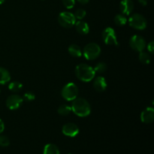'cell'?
Here are the masks:
<instances>
[{"label": "cell", "instance_id": "6da1fadb", "mask_svg": "<svg viewBox=\"0 0 154 154\" xmlns=\"http://www.w3.org/2000/svg\"><path fill=\"white\" fill-rule=\"evenodd\" d=\"M72 111L77 116L81 117H85L90 115L91 112V107L90 103L83 98H76L72 101Z\"/></svg>", "mask_w": 154, "mask_h": 154}, {"label": "cell", "instance_id": "7a4b0ae2", "mask_svg": "<svg viewBox=\"0 0 154 154\" xmlns=\"http://www.w3.org/2000/svg\"><path fill=\"white\" fill-rule=\"evenodd\" d=\"M75 75L77 78L84 82H90L94 79L96 75L94 69L87 64H79L75 69Z\"/></svg>", "mask_w": 154, "mask_h": 154}, {"label": "cell", "instance_id": "3957f363", "mask_svg": "<svg viewBox=\"0 0 154 154\" xmlns=\"http://www.w3.org/2000/svg\"><path fill=\"white\" fill-rule=\"evenodd\" d=\"M101 54V48L99 45L96 43H89L86 45L83 51L85 59L87 60H93L99 57Z\"/></svg>", "mask_w": 154, "mask_h": 154}, {"label": "cell", "instance_id": "277c9868", "mask_svg": "<svg viewBox=\"0 0 154 154\" xmlns=\"http://www.w3.org/2000/svg\"><path fill=\"white\" fill-rule=\"evenodd\" d=\"M62 97L66 101H73L78 97V88L74 83H68L63 87L61 91Z\"/></svg>", "mask_w": 154, "mask_h": 154}, {"label": "cell", "instance_id": "5b68a950", "mask_svg": "<svg viewBox=\"0 0 154 154\" xmlns=\"http://www.w3.org/2000/svg\"><path fill=\"white\" fill-rule=\"evenodd\" d=\"M129 24L131 27L138 30H144L147 25V20L140 14H134L129 17Z\"/></svg>", "mask_w": 154, "mask_h": 154}, {"label": "cell", "instance_id": "8992f818", "mask_svg": "<svg viewBox=\"0 0 154 154\" xmlns=\"http://www.w3.org/2000/svg\"><path fill=\"white\" fill-rule=\"evenodd\" d=\"M58 21L63 27L71 28L75 26V23H76V18H75L74 14L69 11H63L59 15Z\"/></svg>", "mask_w": 154, "mask_h": 154}, {"label": "cell", "instance_id": "52a82bcc", "mask_svg": "<svg viewBox=\"0 0 154 154\" xmlns=\"http://www.w3.org/2000/svg\"><path fill=\"white\" fill-rule=\"evenodd\" d=\"M102 38H103L104 42L106 45H114V46H118L119 45L116 32L111 27H107L103 30Z\"/></svg>", "mask_w": 154, "mask_h": 154}, {"label": "cell", "instance_id": "ba28073f", "mask_svg": "<svg viewBox=\"0 0 154 154\" xmlns=\"http://www.w3.org/2000/svg\"><path fill=\"white\" fill-rule=\"evenodd\" d=\"M129 45L130 47L135 51L141 52L146 48V42L144 38L141 36L135 35L132 36V38L129 40Z\"/></svg>", "mask_w": 154, "mask_h": 154}, {"label": "cell", "instance_id": "9c48e42d", "mask_svg": "<svg viewBox=\"0 0 154 154\" xmlns=\"http://www.w3.org/2000/svg\"><path fill=\"white\" fill-rule=\"evenodd\" d=\"M23 101V99L19 95H11L6 99V106L10 110L18 109L22 104Z\"/></svg>", "mask_w": 154, "mask_h": 154}, {"label": "cell", "instance_id": "30bf717a", "mask_svg": "<svg viewBox=\"0 0 154 154\" xmlns=\"http://www.w3.org/2000/svg\"><path fill=\"white\" fill-rule=\"evenodd\" d=\"M62 132L66 136L74 138L79 133V128L76 124L72 123H69L63 126Z\"/></svg>", "mask_w": 154, "mask_h": 154}, {"label": "cell", "instance_id": "8fae6325", "mask_svg": "<svg viewBox=\"0 0 154 154\" xmlns=\"http://www.w3.org/2000/svg\"><path fill=\"white\" fill-rule=\"evenodd\" d=\"M154 120V109L152 107H147L141 114V120L144 123H151Z\"/></svg>", "mask_w": 154, "mask_h": 154}, {"label": "cell", "instance_id": "7c38bea8", "mask_svg": "<svg viewBox=\"0 0 154 154\" xmlns=\"http://www.w3.org/2000/svg\"><path fill=\"white\" fill-rule=\"evenodd\" d=\"M134 9L132 0H122L120 3V10L123 15H129Z\"/></svg>", "mask_w": 154, "mask_h": 154}, {"label": "cell", "instance_id": "4fadbf2b", "mask_svg": "<svg viewBox=\"0 0 154 154\" xmlns=\"http://www.w3.org/2000/svg\"><path fill=\"white\" fill-rule=\"evenodd\" d=\"M107 81L104 77L99 76L96 77L94 80L93 83V87L98 92H103L107 88Z\"/></svg>", "mask_w": 154, "mask_h": 154}, {"label": "cell", "instance_id": "5bb4252c", "mask_svg": "<svg viewBox=\"0 0 154 154\" xmlns=\"http://www.w3.org/2000/svg\"><path fill=\"white\" fill-rule=\"evenodd\" d=\"M76 31L81 35H87L90 32V26L86 22L82 20H79L75 23V24Z\"/></svg>", "mask_w": 154, "mask_h": 154}, {"label": "cell", "instance_id": "9a60e30c", "mask_svg": "<svg viewBox=\"0 0 154 154\" xmlns=\"http://www.w3.org/2000/svg\"><path fill=\"white\" fill-rule=\"evenodd\" d=\"M11 80V75L8 71L3 67H0V84H5Z\"/></svg>", "mask_w": 154, "mask_h": 154}, {"label": "cell", "instance_id": "2e32d148", "mask_svg": "<svg viewBox=\"0 0 154 154\" xmlns=\"http://www.w3.org/2000/svg\"><path fill=\"white\" fill-rule=\"evenodd\" d=\"M43 154H60L58 147L54 144H48L45 146Z\"/></svg>", "mask_w": 154, "mask_h": 154}, {"label": "cell", "instance_id": "e0dca14e", "mask_svg": "<svg viewBox=\"0 0 154 154\" xmlns=\"http://www.w3.org/2000/svg\"><path fill=\"white\" fill-rule=\"evenodd\" d=\"M68 51H69L70 55H72L74 57H80L82 55V51H81V48L78 45H75V44L71 45L68 48Z\"/></svg>", "mask_w": 154, "mask_h": 154}, {"label": "cell", "instance_id": "ac0fdd59", "mask_svg": "<svg viewBox=\"0 0 154 154\" xmlns=\"http://www.w3.org/2000/svg\"><path fill=\"white\" fill-rule=\"evenodd\" d=\"M114 20L117 26H123L126 25L127 23V18L126 17V15H123V14H119L114 17Z\"/></svg>", "mask_w": 154, "mask_h": 154}, {"label": "cell", "instance_id": "d6986e66", "mask_svg": "<svg viewBox=\"0 0 154 154\" xmlns=\"http://www.w3.org/2000/svg\"><path fill=\"white\" fill-rule=\"evenodd\" d=\"M57 111H58V114L60 115L67 116L71 113L72 108H71V106H69L68 105H62L59 107Z\"/></svg>", "mask_w": 154, "mask_h": 154}, {"label": "cell", "instance_id": "ffe728a7", "mask_svg": "<svg viewBox=\"0 0 154 154\" xmlns=\"http://www.w3.org/2000/svg\"><path fill=\"white\" fill-rule=\"evenodd\" d=\"M8 88L11 92L17 93L23 88V84L19 81H13V82L10 83V84L8 85Z\"/></svg>", "mask_w": 154, "mask_h": 154}, {"label": "cell", "instance_id": "44dd1931", "mask_svg": "<svg viewBox=\"0 0 154 154\" xmlns=\"http://www.w3.org/2000/svg\"><path fill=\"white\" fill-rule=\"evenodd\" d=\"M139 60L141 63H142L143 64H149L150 62V55L148 53L144 52V51H141L139 52Z\"/></svg>", "mask_w": 154, "mask_h": 154}, {"label": "cell", "instance_id": "7402d4cb", "mask_svg": "<svg viewBox=\"0 0 154 154\" xmlns=\"http://www.w3.org/2000/svg\"><path fill=\"white\" fill-rule=\"evenodd\" d=\"M107 69V65L106 63H103V62H101V63H97L96 65V66L94 67V71L96 73L98 74H102L106 71Z\"/></svg>", "mask_w": 154, "mask_h": 154}, {"label": "cell", "instance_id": "603a6c76", "mask_svg": "<svg viewBox=\"0 0 154 154\" xmlns=\"http://www.w3.org/2000/svg\"><path fill=\"white\" fill-rule=\"evenodd\" d=\"M86 14H87V12H86V11L84 10V9L83 8H78V10L75 11V17L76 19L79 20H81L82 19H84V17H85Z\"/></svg>", "mask_w": 154, "mask_h": 154}, {"label": "cell", "instance_id": "cb8c5ba5", "mask_svg": "<svg viewBox=\"0 0 154 154\" xmlns=\"http://www.w3.org/2000/svg\"><path fill=\"white\" fill-rule=\"evenodd\" d=\"M35 99V96L32 92H26V93H24L23 97V99L26 101V102H32Z\"/></svg>", "mask_w": 154, "mask_h": 154}, {"label": "cell", "instance_id": "d4e9b609", "mask_svg": "<svg viewBox=\"0 0 154 154\" xmlns=\"http://www.w3.org/2000/svg\"><path fill=\"white\" fill-rule=\"evenodd\" d=\"M10 144V140L5 135H0V146L1 147H8Z\"/></svg>", "mask_w": 154, "mask_h": 154}, {"label": "cell", "instance_id": "484cf974", "mask_svg": "<svg viewBox=\"0 0 154 154\" xmlns=\"http://www.w3.org/2000/svg\"><path fill=\"white\" fill-rule=\"evenodd\" d=\"M65 7L68 9H72L75 6V0H62Z\"/></svg>", "mask_w": 154, "mask_h": 154}, {"label": "cell", "instance_id": "4316f807", "mask_svg": "<svg viewBox=\"0 0 154 154\" xmlns=\"http://www.w3.org/2000/svg\"><path fill=\"white\" fill-rule=\"evenodd\" d=\"M146 47H147V50H148L149 52L150 53V54H153V51H154V42L153 41H152V42H150V43H148V45H146Z\"/></svg>", "mask_w": 154, "mask_h": 154}, {"label": "cell", "instance_id": "83f0119b", "mask_svg": "<svg viewBox=\"0 0 154 154\" xmlns=\"http://www.w3.org/2000/svg\"><path fill=\"white\" fill-rule=\"evenodd\" d=\"M5 129V123L2 120L0 119V134L2 133Z\"/></svg>", "mask_w": 154, "mask_h": 154}, {"label": "cell", "instance_id": "f1b7e54d", "mask_svg": "<svg viewBox=\"0 0 154 154\" xmlns=\"http://www.w3.org/2000/svg\"><path fill=\"white\" fill-rule=\"evenodd\" d=\"M138 2H139L140 4H141V5H143V6H145L147 4V0H138Z\"/></svg>", "mask_w": 154, "mask_h": 154}, {"label": "cell", "instance_id": "f546056e", "mask_svg": "<svg viewBox=\"0 0 154 154\" xmlns=\"http://www.w3.org/2000/svg\"><path fill=\"white\" fill-rule=\"evenodd\" d=\"M77 1L82 5H86L89 2V0H77Z\"/></svg>", "mask_w": 154, "mask_h": 154}, {"label": "cell", "instance_id": "4dcf8cb0", "mask_svg": "<svg viewBox=\"0 0 154 154\" xmlns=\"http://www.w3.org/2000/svg\"><path fill=\"white\" fill-rule=\"evenodd\" d=\"M4 2H5V0H0V5H2V3H4Z\"/></svg>", "mask_w": 154, "mask_h": 154}, {"label": "cell", "instance_id": "1f68e13d", "mask_svg": "<svg viewBox=\"0 0 154 154\" xmlns=\"http://www.w3.org/2000/svg\"><path fill=\"white\" fill-rule=\"evenodd\" d=\"M69 154H72V153H69Z\"/></svg>", "mask_w": 154, "mask_h": 154}, {"label": "cell", "instance_id": "d6a6232c", "mask_svg": "<svg viewBox=\"0 0 154 154\" xmlns=\"http://www.w3.org/2000/svg\"><path fill=\"white\" fill-rule=\"evenodd\" d=\"M42 1H44V0H42Z\"/></svg>", "mask_w": 154, "mask_h": 154}]
</instances>
